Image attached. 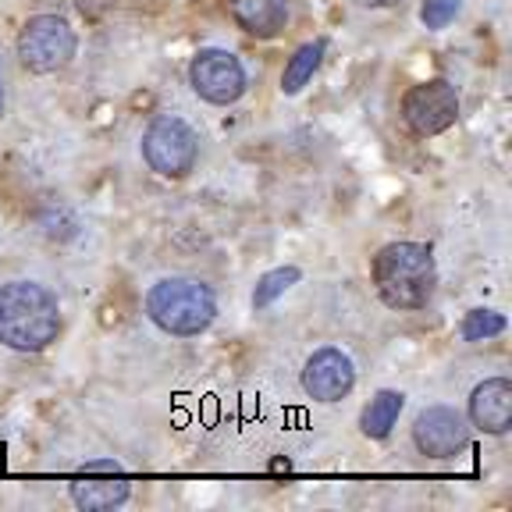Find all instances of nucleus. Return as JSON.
Returning a JSON list of instances; mask_svg holds the SVG:
<instances>
[{
  "mask_svg": "<svg viewBox=\"0 0 512 512\" xmlns=\"http://www.w3.org/2000/svg\"><path fill=\"white\" fill-rule=\"evenodd\" d=\"M459 331H463L466 342H488V338L505 331V317L498 310H470L463 317V328Z\"/></svg>",
  "mask_w": 512,
  "mask_h": 512,
  "instance_id": "16",
  "label": "nucleus"
},
{
  "mask_svg": "<svg viewBox=\"0 0 512 512\" xmlns=\"http://www.w3.org/2000/svg\"><path fill=\"white\" fill-rule=\"evenodd\" d=\"M356 4L367 11H381V8H395V4H402V0H356Z\"/></svg>",
  "mask_w": 512,
  "mask_h": 512,
  "instance_id": "18",
  "label": "nucleus"
},
{
  "mask_svg": "<svg viewBox=\"0 0 512 512\" xmlns=\"http://www.w3.org/2000/svg\"><path fill=\"white\" fill-rule=\"evenodd\" d=\"M402 409H406V395L395 392V388H381V392L363 406L360 431L367 434L370 441H384L392 434V427L399 424Z\"/></svg>",
  "mask_w": 512,
  "mask_h": 512,
  "instance_id": "13",
  "label": "nucleus"
},
{
  "mask_svg": "<svg viewBox=\"0 0 512 512\" xmlns=\"http://www.w3.org/2000/svg\"><path fill=\"white\" fill-rule=\"evenodd\" d=\"M143 160L160 178H185L200 160V136L178 114H157L143 132Z\"/></svg>",
  "mask_w": 512,
  "mask_h": 512,
  "instance_id": "4",
  "label": "nucleus"
},
{
  "mask_svg": "<svg viewBox=\"0 0 512 512\" xmlns=\"http://www.w3.org/2000/svg\"><path fill=\"white\" fill-rule=\"evenodd\" d=\"M299 278H303V271H299V267H292V264L267 271L264 278L256 281V288H253V310L260 313V310H267V306H274L281 296H285L288 288L299 285Z\"/></svg>",
  "mask_w": 512,
  "mask_h": 512,
  "instance_id": "15",
  "label": "nucleus"
},
{
  "mask_svg": "<svg viewBox=\"0 0 512 512\" xmlns=\"http://www.w3.org/2000/svg\"><path fill=\"white\" fill-rule=\"evenodd\" d=\"M132 495L125 470L114 459H93L79 470V477L72 480V502L86 512H104L118 509Z\"/></svg>",
  "mask_w": 512,
  "mask_h": 512,
  "instance_id": "10",
  "label": "nucleus"
},
{
  "mask_svg": "<svg viewBox=\"0 0 512 512\" xmlns=\"http://www.w3.org/2000/svg\"><path fill=\"white\" fill-rule=\"evenodd\" d=\"M146 317L164 335L196 338L214 324L217 296L207 281L171 274V278H160L150 285V292H146Z\"/></svg>",
  "mask_w": 512,
  "mask_h": 512,
  "instance_id": "3",
  "label": "nucleus"
},
{
  "mask_svg": "<svg viewBox=\"0 0 512 512\" xmlns=\"http://www.w3.org/2000/svg\"><path fill=\"white\" fill-rule=\"evenodd\" d=\"M0 114H4V89H0Z\"/></svg>",
  "mask_w": 512,
  "mask_h": 512,
  "instance_id": "19",
  "label": "nucleus"
},
{
  "mask_svg": "<svg viewBox=\"0 0 512 512\" xmlns=\"http://www.w3.org/2000/svg\"><path fill=\"white\" fill-rule=\"evenodd\" d=\"M61 335V303L40 281L0 285V345L11 352H43Z\"/></svg>",
  "mask_w": 512,
  "mask_h": 512,
  "instance_id": "2",
  "label": "nucleus"
},
{
  "mask_svg": "<svg viewBox=\"0 0 512 512\" xmlns=\"http://www.w3.org/2000/svg\"><path fill=\"white\" fill-rule=\"evenodd\" d=\"M189 86L192 93L207 100L214 107H232L239 104L249 89L246 64L224 47H203L200 54L189 61Z\"/></svg>",
  "mask_w": 512,
  "mask_h": 512,
  "instance_id": "6",
  "label": "nucleus"
},
{
  "mask_svg": "<svg viewBox=\"0 0 512 512\" xmlns=\"http://www.w3.org/2000/svg\"><path fill=\"white\" fill-rule=\"evenodd\" d=\"M356 388V363L335 345H320L303 363V392L313 402H342Z\"/></svg>",
  "mask_w": 512,
  "mask_h": 512,
  "instance_id": "9",
  "label": "nucleus"
},
{
  "mask_svg": "<svg viewBox=\"0 0 512 512\" xmlns=\"http://www.w3.org/2000/svg\"><path fill=\"white\" fill-rule=\"evenodd\" d=\"M79 36L61 15H32L18 32V61L32 75L64 72L75 61Z\"/></svg>",
  "mask_w": 512,
  "mask_h": 512,
  "instance_id": "5",
  "label": "nucleus"
},
{
  "mask_svg": "<svg viewBox=\"0 0 512 512\" xmlns=\"http://www.w3.org/2000/svg\"><path fill=\"white\" fill-rule=\"evenodd\" d=\"M402 121L413 136H441L459 121V89L448 79H424L402 96Z\"/></svg>",
  "mask_w": 512,
  "mask_h": 512,
  "instance_id": "7",
  "label": "nucleus"
},
{
  "mask_svg": "<svg viewBox=\"0 0 512 512\" xmlns=\"http://www.w3.org/2000/svg\"><path fill=\"white\" fill-rule=\"evenodd\" d=\"M459 11H463V0H424L420 4V22H424V29L441 32L456 22Z\"/></svg>",
  "mask_w": 512,
  "mask_h": 512,
  "instance_id": "17",
  "label": "nucleus"
},
{
  "mask_svg": "<svg viewBox=\"0 0 512 512\" xmlns=\"http://www.w3.org/2000/svg\"><path fill=\"white\" fill-rule=\"evenodd\" d=\"M324 54H328V40H324V36H317V40L303 43V47H299L296 54L288 57L285 72H281V93H285V96L303 93V89L310 86L313 75H317V68H320V61H324Z\"/></svg>",
  "mask_w": 512,
  "mask_h": 512,
  "instance_id": "14",
  "label": "nucleus"
},
{
  "mask_svg": "<svg viewBox=\"0 0 512 512\" xmlns=\"http://www.w3.org/2000/svg\"><path fill=\"white\" fill-rule=\"evenodd\" d=\"M370 281L388 310H424L438 292V264L424 242H388L370 264Z\"/></svg>",
  "mask_w": 512,
  "mask_h": 512,
  "instance_id": "1",
  "label": "nucleus"
},
{
  "mask_svg": "<svg viewBox=\"0 0 512 512\" xmlns=\"http://www.w3.org/2000/svg\"><path fill=\"white\" fill-rule=\"evenodd\" d=\"M413 445L427 459H456L470 445V420L452 406H427L413 420Z\"/></svg>",
  "mask_w": 512,
  "mask_h": 512,
  "instance_id": "8",
  "label": "nucleus"
},
{
  "mask_svg": "<svg viewBox=\"0 0 512 512\" xmlns=\"http://www.w3.org/2000/svg\"><path fill=\"white\" fill-rule=\"evenodd\" d=\"M232 18L256 40H274L288 25V4L285 0H232Z\"/></svg>",
  "mask_w": 512,
  "mask_h": 512,
  "instance_id": "12",
  "label": "nucleus"
},
{
  "mask_svg": "<svg viewBox=\"0 0 512 512\" xmlns=\"http://www.w3.org/2000/svg\"><path fill=\"white\" fill-rule=\"evenodd\" d=\"M470 424L484 434H509L512 427V384L505 377H488L470 392Z\"/></svg>",
  "mask_w": 512,
  "mask_h": 512,
  "instance_id": "11",
  "label": "nucleus"
}]
</instances>
